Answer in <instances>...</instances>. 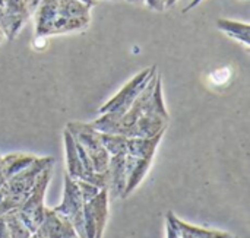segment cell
I'll return each instance as SVG.
<instances>
[{
    "label": "cell",
    "mask_w": 250,
    "mask_h": 238,
    "mask_svg": "<svg viewBox=\"0 0 250 238\" xmlns=\"http://www.w3.org/2000/svg\"><path fill=\"white\" fill-rule=\"evenodd\" d=\"M50 165H54L53 157H37L32 164L10 177L7 183L1 187L6 196L0 203V215L19 209L32 190L37 177Z\"/></svg>",
    "instance_id": "obj_1"
},
{
    "label": "cell",
    "mask_w": 250,
    "mask_h": 238,
    "mask_svg": "<svg viewBox=\"0 0 250 238\" xmlns=\"http://www.w3.org/2000/svg\"><path fill=\"white\" fill-rule=\"evenodd\" d=\"M51 177H53V165L47 167L37 177V181H35L32 190L29 192L28 198L21 205V208L16 209L18 215L21 217V219L23 221V224L29 228V231L32 234L37 231V228L40 227V224L44 219V212H45L44 199H45V193H47L48 184L51 181Z\"/></svg>",
    "instance_id": "obj_2"
},
{
    "label": "cell",
    "mask_w": 250,
    "mask_h": 238,
    "mask_svg": "<svg viewBox=\"0 0 250 238\" xmlns=\"http://www.w3.org/2000/svg\"><path fill=\"white\" fill-rule=\"evenodd\" d=\"M66 129L72 133L76 142L85 149V152L91 158L94 171L97 173L107 171L110 155L103 146L98 132L89 123H81V121H69Z\"/></svg>",
    "instance_id": "obj_3"
},
{
    "label": "cell",
    "mask_w": 250,
    "mask_h": 238,
    "mask_svg": "<svg viewBox=\"0 0 250 238\" xmlns=\"http://www.w3.org/2000/svg\"><path fill=\"white\" fill-rule=\"evenodd\" d=\"M155 73H157V66H152V67H148V69H144L142 72H139L111 99H108L104 105H101L98 113L104 114V113H108V111H114L122 119L123 114L129 110V107L135 101V98L148 85V82L151 80V78Z\"/></svg>",
    "instance_id": "obj_4"
},
{
    "label": "cell",
    "mask_w": 250,
    "mask_h": 238,
    "mask_svg": "<svg viewBox=\"0 0 250 238\" xmlns=\"http://www.w3.org/2000/svg\"><path fill=\"white\" fill-rule=\"evenodd\" d=\"M83 205H85V202L82 200L76 180L70 178L66 174L62 202H60V205H57L53 209L57 214H60L69 219V222L73 225V228H75L79 238H86L85 230H83Z\"/></svg>",
    "instance_id": "obj_5"
},
{
    "label": "cell",
    "mask_w": 250,
    "mask_h": 238,
    "mask_svg": "<svg viewBox=\"0 0 250 238\" xmlns=\"http://www.w3.org/2000/svg\"><path fill=\"white\" fill-rule=\"evenodd\" d=\"M110 199L105 189L83 205V230L86 238H103L108 221Z\"/></svg>",
    "instance_id": "obj_6"
},
{
    "label": "cell",
    "mask_w": 250,
    "mask_h": 238,
    "mask_svg": "<svg viewBox=\"0 0 250 238\" xmlns=\"http://www.w3.org/2000/svg\"><path fill=\"white\" fill-rule=\"evenodd\" d=\"M34 234L37 238H79L69 219L50 208H45L44 219Z\"/></svg>",
    "instance_id": "obj_7"
},
{
    "label": "cell",
    "mask_w": 250,
    "mask_h": 238,
    "mask_svg": "<svg viewBox=\"0 0 250 238\" xmlns=\"http://www.w3.org/2000/svg\"><path fill=\"white\" fill-rule=\"evenodd\" d=\"M29 19L22 0H6L4 3V19L1 29L6 35V40L13 41L21 28Z\"/></svg>",
    "instance_id": "obj_8"
},
{
    "label": "cell",
    "mask_w": 250,
    "mask_h": 238,
    "mask_svg": "<svg viewBox=\"0 0 250 238\" xmlns=\"http://www.w3.org/2000/svg\"><path fill=\"white\" fill-rule=\"evenodd\" d=\"M125 158L126 154L122 155H111L108 161L107 176H108V199L116 200L123 196L126 189V170H125Z\"/></svg>",
    "instance_id": "obj_9"
},
{
    "label": "cell",
    "mask_w": 250,
    "mask_h": 238,
    "mask_svg": "<svg viewBox=\"0 0 250 238\" xmlns=\"http://www.w3.org/2000/svg\"><path fill=\"white\" fill-rule=\"evenodd\" d=\"M167 123L168 121L164 119L142 114L130 127L126 129L125 136L126 138H152L158 135L160 132H164L167 129Z\"/></svg>",
    "instance_id": "obj_10"
},
{
    "label": "cell",
    "mask_w": 250,
    "mask_h": 238,
    "mask_svg": "<svg viewBox=\"0 0 250 238\" xmlns=\"http://www.w3.org/2000/svg\"><path fill=\"white\" fill-rule=\"evenodd\" d=\"M164 133L166 130L152 138H127L126 154L135 158H154Z\"/></svg>",
    "instance_id": "obj_11"
},
{
    "label": "cell",
    "mask_w": 250,
    "mask_h": 238,
    "mask_svg": "<svg viewBox=\"0 0 250 238\" xmlns=\"http://www.w3.org/2000/svg\"><path fill=\"white\" fill-rule=\"evenodd\" d=\"M63 142H64V152H66V165H67V176L73 180L82 178L83 176V167L79 158V152L76 148V140L72 136V133L64 129L63 132Z\"/></svg>",
    "instance_id": "obj_12"
},
{
    "label": "cell",
    "mask_w": 250,
    "mask_h": 238,
    "mask_svg": "<svg viewBox=\"0 0 250 238\" xmlns=\"http://www.w3.org/2000/svg\"><path fill=\"white\" fill-rule=\"evenodd\" d=\"M144 114L146 116H155L164 120H170V114L166 108L164 104V97H163V82H161V76L158 75L155 86L151 92V95L148 97L145 105H144Z\"/></svg>",
    "instance_id": "obj_13"
},
{
    "label": "cell",
    "mask_w": 250,
    "mask_h": 238,
    "mask_svg": "<svg viewBox=\"0 0 250 238\" xmlns=\"http://www.w3.org/2000/svg\"><path fill=\"white\" fill-rule=\"evenodd\" d=\"M35 158H37L35 155L22 154V152L9 154L6 157H1V159H0V171L3 173L6 180H9L10 177H13L15 174H18L19 171L26 168L29 164H32Z\"/></svg>",
    "instance_id": "obj_14"
},
{
    "label": "cell",
    "mask_w": 250,
    "mask_h": 238,
    "mask_svg": "<svg viewBox=\"0 0 250 238\" xmlns=\"http://www.w3.org/2000/svg\"><path fill=\"white\" fill-rule=\"evenodd\" d=\"M217 28L220 31H223L224 34H227L229 37H231L249 47L250 25L248 22H239V20H233V19L220 18L217 20Z\"/></svg>",
    "instance_id": "obj_15"
},
{
    "label": "cell",
    "mask_w": 250,
    "mask_h": 238,
    "mask_svg": "<svg viewBox=\"0 0 250 238\" xmlns=\"http://www.w3.org/2000/svg\"><path fill=\"white\" fill-rule=\"evenodd\" d=\"M176 224L180 230L182 238H233L227 231H220V230H209V228H202L196 227L192 224H188L182 221L179 217H176Z\"/></svg>",
    "instance_id": "obj_16"
},
{
    "label": "cell",
    "mask_w": 250,
    "mask_h": 238,
    "mask_svg": "<svg viewBox=\"0 0 250 238\" xmlns=\"http://www.w3.org/2000/svg\"><path fill=\"white\" fill-rule=\"evenodd\" d=\"M100 140L108 155H122L126 154V145H127V138L122 135H114V133H103L98 132Z\"/></svg>",
    "instance_id": "obj_17"
},
{
    "label": "cell",
    "mask_w": 250,
    "mask_h": 238,
    "mask_svg": "<svg viewBox=\"0 0 250 238\" xmlns=\"http://www.w3.org/2000/svg\"><path fill=\"white\" fill-rule=\"evenodd\" d=\"M3 218H4V222L7 225L9 234H10L12 238H29L32 236V233L29 231V228L23 224V221L18 215V211L16 209L4 214Z\"/></svg>",
    "instance_id": "obj_18"
},
{
    "label": "cell",
    "mask_w": 250,
    "mask_h": 238,
    "mask_svg": "<svg viewBox=\"0 0 250 238\" xmlns=\"http://www.w3.org/2000/svg\"><path fill=\"white\" fill-rule=\"evenodd\" d=\"M76 184H78L79 193H81V196H82V200H83L85 203L89 202V200H92V199L100 193V190H101V189H98L97 186H94V184H91V183H88V181H85V180H81V178L76 180Z\"/></svg>",
    "instance_id": "obj_19"
},
{
    "label": "cell",
    "mask_w": 250,
    "mask_h": 238,
    "mask_svg": "<svg viewBox=\"0 0 250 238\" xmlns=\"http://www.w3.org/2000/svg\"><path fill=\"white\" fill-rule=\"evenodd\" d=\"M166 238H182L180 230L176 224V214L171 211L166 214Z\"/></svg>",
    "instance_id": "obj_20"
},
{
    "label": "cell",
    "mask_w": 250,
    "mask_h": 238,
    "mask_svg": "<svg viewBox=\"0 0 250 238\" xmlns=\"http://www.w3.org/2000/svg\"><path fill=\"white\" fill-rule=\"evenodd\" d=\"M22 1H23V7H25L28 16H32L34 12L37 10V7L40 6V3H41L42 0H22Z\"/></svg>",
    "instance_id": "obj_21"
},
{
    "label": "cell",
    "mask_w": 250,
    "mask_h": 238,
    "mask_svg": "<svg viewBox=\"0 0 250 238\" xmlns=\"http://www.w3.org/2000/svg\"><path fill=\"white\" fill-rule=\"evenodd\" d=\"M145 4L158 12H163L166 9V0H145Z\"/></svg>",
    "instance_id": "obj_22"
},
{
    "label": "cell",
    "mask_w": 250,
    "mask_h": 238,
    "mask_svg": "<svg viewBox=\"0 0 250 238\" xmlns=\"http://www.w3.org/2000/svg\"><path fill=\"white\" fill-rule=\"evenodd\" d=\"M0 238H12L9 234V230H7V225L4 222L3 215H0Z\"/></svg>",
    "instance_id": "obj_23"
},
{
    "label": "cell",
    "mask_w": 250,
    "mask_h": 238,
    "mask_svg": "<svg viewBox=\"0 0 250 238\" xmlns=\"http://www.w3.org/2000/svg\"><path fill=\"white\" fill-rule=\"evenodd\" d=\"M201 1H202V0H192V1H190V3H189V4H188L185 9H183V13H186V12L192 10V9H193V7H196V6H198Z\"/></svg>",
    "instance_id": "obj_24"
},
{
    "label": "cell",
    "mask_w": 250,
    "mask_h": 238,
    "mask_svg": "<svg viewBox=\"0 0 250 238\" xmlns=\"http://www.w3.org/2000/svg\"><path fill=\"white\" fill-rule=\"evenodd\" d=\"M3 19H4V4L0 3V28L3 25Z\"/></svg>",
    "instance_id": "obj_25"
},
{
    "label": "cell",
    "mask_w": 250,
    "mask_h": 238,
    "mask_svg": "<svg viewBox=\"0 0 250 238\" xmlns=\"http://www.w3.org/2000/svg\"><path fill=\"white\" fill-rule=\"evenodd\" d=\"M79 1L83 3V4H86V6H89V7H94L97 4V0H79Z\"/></svg>",
    "instance_id": "obj_26"
},
{
    "label": "cell",
    "mask_w": 250,
    "mask_h": 238,
    "mask_svg": "<svg viewBox=\"0 0 250 238\" xmlns=\"http://www.w3.org/2000/svg\"><path fill=\"white\" fill-rule=\"evenodd\" d=\"M6 183H7V180H6V177L3 176V173L0 171V189H1Z\"/></svg>",
    "instance_id": "obj_27"
},
{
    "label": "cell",
    "mask_w": 250,
    "mask_h": 238,
    "mask_svg": "<svg viewBox=\"0 0 250 238\" xmlns=\"http://www.w3.org/2000/svg\"><path fill=\"white\" fill-rule=\"evenodd\" d=\"M176 1H177V0H166V9H167V7L174 6V4H176Z\"/></svg>",
    "instance_id": "obj_28"
},
{
    "label": "cell",
    "mask_w": 250,
    "mask_h": 238,
    "mask_svg": "<svg viewBox=\"0 0 250 238\" xmlns=\"http://www.w3.org/2000/svg\"><path fill=\"white\" fill-rule=\"evenodd\" d=\"M4 40H6V35H4L3 29L0 28V42H1V41H4Z\"/></svg>",
    "instance_id": "obj_29"
},
{
    "label": "cell",
    "mask_w": 250,
    "mask_h": 238,
    "mask_svg": "<svg viewBox=\"0 0 250 238\" xmlns=\"http://www.w3.org/2000/svg\"><path fill=\"white\" fill-rule=\"evenodd\" d=\"M4 196H6V195H4V192H3V189H0V203H1V200L4 199Z\"/></svg>",
    "instance_id": "obj_30"
},
{
    "label": "cell",
    "mask_w": 250,
    "mask_h": 238,
    "mask_svg": "<svg viewBox=\"0 0 250 238\" xmlns=\"http://www.w3.org/2000/svg\"><path fill=\"white\" fill-rule=\"evenodd\" d=\"M130 3H145V0H127Z\"/></svg>",
    "instance_id": "obj_31"
},
{
    "label": "cell",
    "mask_w": 250,
    "mask_h": 238,
    "mask_svg": "<svg viewBox=\"0 0 250 238\" xmlns=\"http://www.w3.org/2000/svg\"><path fill=\"white\" fill-rule=\"evenodd\" d=\"M29 238H37V236H35V234H32V236H31Z\"/></svg>",
    "instance_id": "obj_32"
},
{
    "label": "cell",
    "mask_w": 250,
    "mask_h": 238,
    "mask_svg": "<svg viewBox=\"0 0 250 238\" xmlns=\"http://www.w3.org/2000/svg\"><path fill=\"white\" fill-rule=\"evenodd\" d=\"M0 3H3V4H4V3H6V0H0Z\"/></svg>",
    "instance_id": "obj_33"
},
{
    "label": "cell",
    "mask_w": 250,
    "mask_h": 238,
    "mask_svg": "<svg viewBox=\"0 0 250 238\" xmlns=\"http://www.w3.org/2000/svg\"><path fill=\"white\" fill-rule=\"evenodd\" d=\"M110 1H116V0H110Z\"/></svg>",
    "instance_id": "obj_34"
},
{
    "label": "cell",
    "mask_w": 250,
    "mask_h": 238,
    "mask_svg": "<svg viewBox=\"0 0 250 238\" xmlns=\"http://www.w3.org/2000/svg\"><path fill=\"white\" fill-rule=\"evenodd\" d=\"M0 159H1V155H0Z\"/></svg>",
    "instance_id": "obj_35"
}]
</instances>
